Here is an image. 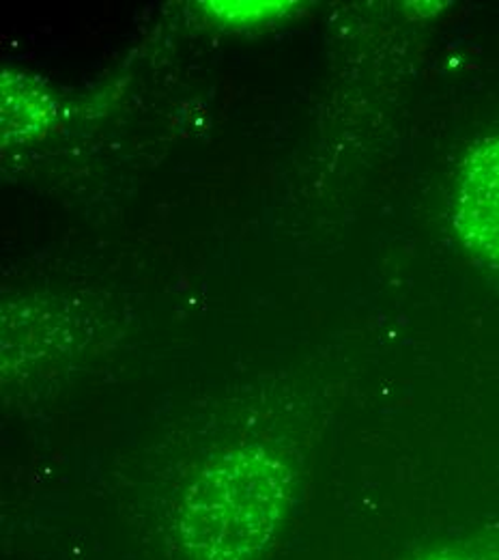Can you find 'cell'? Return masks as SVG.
I'll return each mask as SVG.
<instances>
[{"label": "cell", "instance_id": "2", "mask_svg": "<svg viewBox=\"0 0 499 560\" xmlns=\"http://www.w3.org/2000/svg\"><path fill=\"white\" fill-rule=\"evenodd\" d=\"M454 220L465 244L499 268V137L483 140L470 153Z\"/></svg>", "mask_w": 499, "mask_h": 560}, {"label": "cell", "instance_id": "3", "mask_svg": "<svg viewBox=\"0 0 499 560\" xmlns=\"http://www.w3.org/2000/svg\"><path fill=\"white\" fill-rule=\"evenodd\" d=\"M427 560H478L472 559V557H461V555H441V557H432V559Z\"/></svg>", "mask_w": 499, "mask_h": 560}, {"label": "cell", "instance_id": "1", "mask_svg": "<svg viewBox=\"0 0 499 560\" xmlns=\"http://www.w3.org/2000/svg\"><path fill=\"white\" fill-rule=\"evenodd\" d=\"M286 472L268 455L224 457L188 491L177 522L194 560H252L274 539L285 517Z\"/></svg>", "mask_w": 499, "mask_h": 560}]
</instances>
